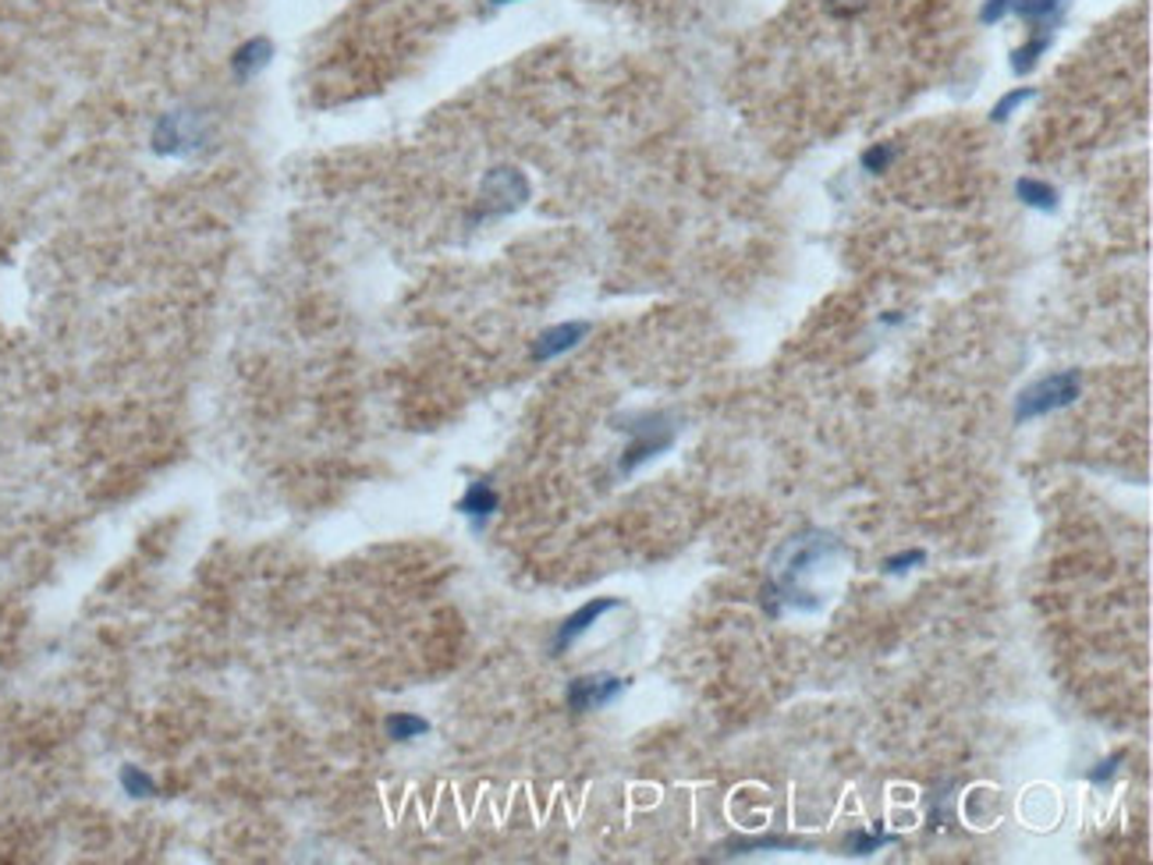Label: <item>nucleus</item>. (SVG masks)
Wrapping results in <instances>:
<instances>
[{
  "label": "nucleus",
  "mask_w": 1153,
  "mask_h": 865,
  "mask_svg": "<svg viewBox=\"0 0 1153 865\" xmlns=\"http://www.w3.org/2000/svg\"><path fill=\"white\" fill-rule=\"evenodd\" d=\"M894 160V149L888 146V142H877V146H870L863 153V167L870 170V175H880V170H888Z\"/></svg>",
  "instance_id": "17"
},
{
  "label": "nucleus",
  "mask_w": 1153,
  "mask_h": 865,
  "mask_svg": "<svg viewBox=\"0 0 1153 865\" xmlns=\"http://www.w3.org/2000/svg\"><path fill=\"white\" fill-rule=\"evenodd\" d=\"M1047 47H1050V33L1033 36V39L1026 43V47L1012 53V71H1019V75H1022V71H1030V68L1036 64V57H1041Z\"/></svg>",
  "instance_id": "15"
},
{
  "label": "nucleus",
  "mask_w": 1153,
  "mask_h": 865,
  "mask_svg": "<svg viewBox=\"0 0 1153 865\" xmlns=\"http://www.w3.org/2000/svg\"><path fill=\"white\" fill-rule=\"evenodd\" d=\"M383 731H388L391 742H416V737L430 734V720L419 713H391L383 720Z\"/></svg>",
  "instance_id": "11"
},
{
  "label": "nucleus",
  "mask_w": 1153,
  "mask_h": 865,
  "mask_svg": "<svg viewBox=\"0 0 1153 865\" xmlns=\"http://www.w3.org/2000/svg\"><path fill=\"white\" fill-rule=\"evenodd\" d=\"M274 61V43L266 36H249L246 43H238L231 53V75L235 82H252L255 75H263Z\"/></svg>",
  "instance_id": "8"
},
{
  "label": "nucleus",
  "mask_w": 1153,
  "mask_h": 865,
  "mask_svg": "<svg viewBox=\"0 0 1153 865\" xmlns=\"http://www.w3.org/2000/svg\"><path fill=\"white\" fill-rule=\"evenodd\" d=\"M621 430L632 433V444L621 458V472H635L643 461L657 458L675 444V425H667L664 416H643L635 425H621Z\"/></svg>",
  "instance_id": "3"
},
{
  "label": "nucleus",
  "mask_w": 1153,
  "mask_h": 865,
  "mask_svg": "<svg viewBox=\"0 0 1153 865\" xmlns=\"http://www.w3.org/2000/svg\"><path fill=\"white\" fill-rule=\"evenodd\" d=\"M1065 8H1069V0H1019L1015 4V14L1019 19H1026L1030 25H1055Z\"/></svg>",
  "instance_id": "10"
},
{
  "label": "nucleus",
  "mask_w": 1153,
  "mask_h": 865,
  "mask_svg": "<svg viewBox=\"0 0 1153 865\" xmlns=\"http://www.w3.org/2000/svg\"><path fill=\"white\" fill-rule=\"evenodd\" d=\"M923 561H927V553H923V550H902V553H894V557H888L884 572L888 575H902V572H908V567H916Z\"/></svg>",
  "instance_id": "18"
},
{
  "label": "nucleus",
  "mask_w": 1153,
  "mask_h": 865,
  "mask_svg": "<svg viewBox=\"0 0 1153 865\" xmlns=\"http://www.w3.org/2000/svg\"><path fill=\"white\" fill-rule=\"evenodd\" d=\"M497 507H501V496H497V490L490 486L487 479L468 482L465 493H462V501L454 504V510H459V515H465L468 521H473L476 532H483V525H487V521L497 515Z\"/></svg>",
  "instance_id": "9"
},
{
  "label": "nucleus",
  "mask_w": 1153,
  "mask_h": 865,
  "mask_svg": "<svg viewBox=\"0 0 1153 865\" xmlns=\"http://www.w3.org/2000/svg\"><path fill=\"white\" fill-rule=\"evenodd\" d=\"M118 780H121V791L128 794V798H153L156 794V780L142 770V766H132V762L121 766Z\"/></svg>",
  "instance_id": "13"
},
{
  "label": "nucleus",
  "mask_w": 1153,
  "mask_h": 865,
  "mask_svg": "<svg viewBox=\"0 0 1153 865\" xmlns=\"http://www.w3.org/2000/svg\"><path fill=\"white\" fill-rule=\"evenodd\" d=\"M483 199L490 203L487 213H511L530 199V181L515 167H494L483 181Z\"/></svg>",
  "instance_id": "5"
},
{
  "label": "nucleus",
  "mask_w": 1153,
  "mask_h": 865,
  "mask_svg": "<svg viewBox=\"0 0 1153 865\" xmlns=\"http://www.w3.org/2000/svg\"><path fill=\"white\" fill-rule=\"evenodd\" d=\"M618 606H621V600H615V596H601V600L582 603L575 614H568V617L558 624V635H554L550 649H554V652H564L568 646H575L579 638L586 635L596 621H601L604 614H610V610H618Z\"/></svg>",
  "instance_id": "6"
},
{
  "label": "nucleus",
  "mask_w": 1153,
  "mask_h": 865,
  "mask_svg": "<svg viewBox=\"0 0 1153 865\" xmlns=\"http://www.w3.org/2000/svg\"><path fill=\"white\" fill-rule=\"evenodd\" d=\"M1033 96H1036L1033 85H1026V89H1012L1008 96L998 99V107L990 110V118H994V121H1008V118H1012V110L1022 107V104H1026V99H1033Z\"/></svg>",
  "instance_id": "16"
},
{
  "label": "nucleus",
  "mask_w": 1153,
  "mask_h": 865,
  "mask_svg": "<svg viewBox=\"0 0 1153 865\" xmlns=\"http://www.w3.org/2000/svg\"><path fill=\"white\" fill-rule=\"evenodd\" d=\"M210 146V124L195 110H170L153 124V153L156 156H192Z\"/></svg>",
  "instance_id": "1"
},
{
  "label": "nucleus",
  "mask_w": 1153,
  "mask_h": 865,
  "mask_svg": "<svg viewBox=\"0 0 1153 865\" xmlns=\"http://www.w3.org/2000/svg\"><path fill=\"white\" fill-rule=\"evenodd\" d=\"M894 841H899V837H894V833H888L884 827H880V822H877V827L873 830H856V833H852L848 837V848L852 851H856V855H873V851L877 848H884V844H894Z\"/></svg>",
  "instance_id": "14"
},
{
  "label": "nucleus",
  "mask_w": 1153,
  "mask_h": 865,
  "mask_svg": "<svg viewBox=\"0 0 1153 865\" xmlns=\"http://www.w3.org/2000/svg\"><path fill=\"white\" fill-rule=\"evenodd\" d=\"M1015 4H1019V0H987L984 11H979V22H984V25L1001 22L1005 14H1012V11H1015Z\"/></svg>",
  "instance_id": "19"
},
{
  "label": "nucleus",
  "mask_w": 1153,
  "mask_h": 865,
  "mask_svg": "<svg viewBox=\"0 0 1153 865\" xmlns=\"http://www.w3.org/2000/svg\"><path fill=\"white\" fill-rule=\"evenodd\" d=\"M586 334H590V323H586V320H572V323L550 326V331H544V334L533 340V359H536V362L558 359V355L579 348L582 340H586Z\"/></svg>",
  "instance_id": "7"
},
{
  "label": "nucleus",
  "mask_w": 1153,
  "mask_h": 865,
  "mask_svg": "<svg viewBox=\"0 0 1153 865\" xmlns=\"http://www.w3.org/2000/svg\"><path fill=\"white\" fill-rule=\"evenodd\" d=\"M1015 195L1033 209H1055L1058 206V189H1050L1047 181H1036V178H1019Z\"/></svg>",
  "instance_id": "12"
},
{
  "label": "nucleus",
  "mask_w": 1153,
  "mask_h": 865,
  "mask_svg": "<svg viewBox=\"0 0 1153 865\" xmlns=\"http://www.w3.org/2000/svg\"><path fill=\"white\" fill-rule=\"evenodd\" d=\"M1079 391H1083V376H1079V369H1065V373L1036 380L1033 387H1026L1019 394L1015 422L1041 419V416H1047V411H1058L1065 405H1072L1079 397Z\"/></svg>",
  "instance_id": "2"
},
{
  "label": "nucleus",
  "mask_w": 1153,
  "mask_h": 865,
  "mask_svg": "<svg viewBox=\"0 0 1153 865\" xmlns=\"http://www.w3.org/2000/svg\"><path fill=\"white\" fill-rule=\"evenodd\" d=\"M1121 759H1126V752H1115V756H1112V759H1104V762L1097 766V770H1090V780H1093V784H1104V780L1118 770V762H1121Z\"/></svg>",
  "instance_id": "20"
},
{
  "label": "nucleus",
  "mask_w": 1153,
  "mask_h": 865,
  "mask_svg": "<svg viewBox=\"0 0 1153 865\" xmlns=\"http://www.w3.org/2000/svg\"><path fill=\"white\" fill-rule=\"evenodd\" d=\"M490 4H494V8H501V4H515V0H490Z\"/></svg>",
  "instance_id": "21"
},
{
  "label": "nucleus",
  "mask_w": 1153,
  "mask_h": 865,
  "mask_svg": "<svg viewBox=\"0 0 1153 865\" xmlns=\"http://www.w3.org/2000/svg\"><path fill=\"white\" fill-rule=\"evenodd\" d=\"M625 685H629V681L618 674H582L568 685V709H575V713L601 709L607 702H615L625 692Z\"/></svg>",
  "instance_id": "4"
}]
</instances>
